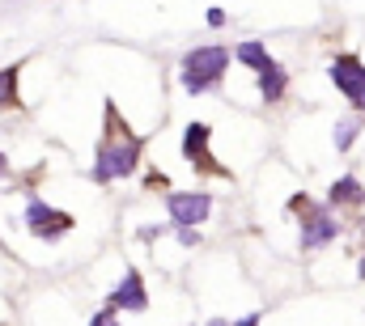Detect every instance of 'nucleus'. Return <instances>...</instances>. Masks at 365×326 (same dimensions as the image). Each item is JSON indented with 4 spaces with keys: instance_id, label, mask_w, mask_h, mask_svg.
Instances as JSON below:
<instances>
[{
    "instance_id": "obj_5",
    "label": "nucleus",
    "mask_w": 365,
    "mask_h": 326,
    "mask_svg": "<svg viewBox=\"0 0 365 326\" xmlns=\"http://www.w3.org/2000/svg\"><path fill=\"white\" fill-rule=\"evenodd\" d=\"M166 221L175 229H200L208 216H212V195L208 191H166Z\"/></svg>"
},
{
    "instance_id": "obj_17",
    "label": "nucleus",
    "mask_w": 365,
    "mask_h": 326,
    "mask_svg": "<svg viewBox=\"0 0 365 326\" xmlns=\"http://www.w3.org/2000/svg\"><path fill=\"white\" fill-rule=\"evenodd\" d=\"M179 246H200V229H175Z\"/></svg>"
},
{
    "instance_id": "obj_1",
    "label": "nucleus",
    "mask_w": 365,
    "mask_h": 326,
    "mask_svg": "<svg viewBox=\"0 0 365 326\" xmlns=\"http://www.w3.org/2000/svg\"><path fill=\"white\" fill-rule=\"evenodd\" d=\"M140 153H145V136H136L132 127H123L119 123V136H102V144H98V153H93V169L90 178L98 186H110V182H119V178H132L136 169H140Z\"/></svg>"
},
{
    "instance_id": "obj_15",
    "label": "nucleus",
    "mask_w": 365,
    "mask_h": 326,
    "mask_svg": "<svg viewBox=\"0 0 365 326\" xmlns=\"http://www.w3.org/2000/svg\"><path fill=\"white\" fill-rule=\"evenodd\" d=\"M86 326H123V322H119V314H115L110 305H102V310H98V314H93Z\"/></svg>"
},
{
    "instance_id": "obj_4",
    "label": "nucleus",
    "mask_w": 365,
    "mask_h": 326,
    "mask_svg": "<svg viewBox=\"0 0 365 326\" xmlns=\"http://www.w3.org/2000/svg\"><path fill=\"white\" fill-rule=\"evenodd\" d=\"M21 221H26L30 238H38V242H60L64 233H73V229H77V216H73V212H64V208H56V204H47L43 195H30V199H26Z\"/></svg>"
},
{
    "instance_id": "obj_19",
    "label": "nucleus",
    "mask_w": 365,
    "mask_h": 326,
    "mask_svg": "<svg viewBox=\"0 0 365 326\" xmlns=\"http://www.w3.org/2000/svg\"><path fill=\"white\" fill-rule=\"evenodd\" d=\"M357 275H361V280H365V254H361V258H357Z\"/></svg>"
},
{
    "instance_id": "obj_6",
    "label": "nucleus",
    "mask_w": 365,
    "mask_h": 326,
    "mask_svg": "<svg viewBox=\"0 0 365 326\" xmlns=\"http://www.w3.org/2000/svg\"><path fill=\"white\" fill-rule=\"evenodd\" d=\"M208 144H212V127H208V123H200V119H195V123H187V127H182V157L195 165V169H204V174L230 178V169L212 157V149H208Z\"/></svg>"
},
{
    "instance_id": "obj_11",
    "label": "nucleus",
    "mask_w": 365,
    "mask_h": 326,
    "mask_svg": "<svg viewBox=\"0 0 365 326\" xmlns=\"http://www.w3.org/2000/svg\"><path fill=\"white\" fill-rule=\"evenodd\" d=\"M21 60L0 68V110H17L21 106Z\"/></svg>"
},
{
    "instance_id": "obj_9",
    "label": "nucleus",
    "mask_w": 365,
    "mask_h": 326,
    "mask_svg": "<svg viewBox=\"0 0 365 326\" xmlns=\"http://www.w3.org/2000/svg\"><path fill=\"white\" fill-rule=\"evenodd\" d=\"M327 204H331V208H361L365 204V182L357 174H340V178L327 186Z\"/></svg>"
},
{
    "instance_id": "obj_18",
    "label": "nucleus",
    "mask_w": 365,
    "mask_h": 326,
    "mask_svg": "<svg viewBox=\"0 0 365 326\" xmlns=\"http://www.w3.org/2000/svg\"><path fill=\"white\" fill-rule=\"evenodd\" d=\"M0 182H9V157L0 153Z\"/></svg>"
},
{
    "instance_id": "obj_7",
    "label": "nucleus",
    "mask_w": 365,
    "mask_h": 326,
    "mask_svg": "<svg viewBox=\"0 0 365 326\" xmlns=\"http://www.w3.org/2000/svg\"><path fill=\"white\" fill-rule=\"evenodd\" d=\"M327 77H331V85L344 93V102H349L357 115H365V64L361 60H357V56H336L331 68H327Z\"/></svg>"
},
{
    "instance_id": "obj_3",
    "label": "nucleus",
    "mask_w": 365,
    "mask_h": 326,
    "mask_svg": "<svg viewBox=\"0 0 365 326\" xmlns=\"http://www.w3.org/2000/svg\"><path fill=\"white\" fill-rule=\"evenodd\" d=\"M289 212L302 216V229H297V246L310 254V250H323L340 238V221L331 212V204H314L310 195H293L289 199Z\"/></svg>"
},
{
    "instance_id": "obj_13",
    "label": "nucleus",
    "mask_w": 365,
    "mask_h": 326,
    "mask_svg": "<svg viewBox=\"0 0 365 326\" xmlns=\"http://www.w3.org/2000/svg\"><path fill=\"white\" fill-rule=\"evenodd\" d=\"M365 132V119L353 110V115H344V119H336V132H331V144H336V153H349L353 144H357V136Z\"/></svg>"
},
{
    "instance_id": "obj_14",
    "label": "nucleus",
    "mask_w": 365,
    "mask_h": 326,
    "mask_svg": "<svg viewBox=\"0 0 365 326\" xmlns=\"http://www.w3.org/2000/svg\"><path fill=\"white\" fill-rule=\"evenodd\" d=\"M264 322V314L255 310V314H242V318H212V322H204V326H259Z\"/></svg>"
},
{
    "instance_id": "obj_10",
    "label": "nucleus",
    "mask_w": 365,
    "mask_h": 326,
    "mask_svg": "<svg viewBox=\"0 0 365 326\" xmlns=\"http://www.w3.org/2000/svg\"><path fill=\"white\" fill-rule=\"evenodd\" d=\"M234 60H238V64H242V68H251V73H255V77H259V73H264V68H272V64H276L272 56H268V47H264V43H259V38H242V43H238V47H234Z\"/></svg>"
},
{
    "instance_id": "obj_2",
    "label": "nucleus",
    "mask_w": 365,
    "mask_h": 326,
    "mask_svg": "<svg viewBox=\"0 0 365 326\" xmlns=\"http://www.w3.org/2000/svg\"><path fill=\"white\" fill-rule=\"evenodd\" d=\"M230 60H234V51H230V47H221V43H200V47H191V51L182 56V64H179L182 93H191V98L212 93L217 85L225 81Z\"/></svg>"
},
{
    "instance_id": "obj_12",
    "label": "nucleus",
    "mask_w": 365,
    "mask_h": 326,
    "mask_svg": "<svg viewBox=\"0 0 365 326\" xmlns=\"http://www.w3.org/2000/svg\"><path fill=\"white\" fill-rule=\"evenodd\" d=\"M255 85H259V98H264L268 106H276V102L289 93V73H284V64H272V68H264V73L255 77Z\"/></svg>"
},
{
    "instance_id": "obj_8",
    "label": "nucleus",
    "mask_w": 365,
    "mask_h": 326,
    "mask_svg": "<svg viewBox=\"0 0 365 326\" xmlns=\"http://www.w3.org/2000/svg\"><path fill=\"white\" fill-rule=\"evenodd\" d=\"M106 305H110L115 314H145V310H149V288H145V275H140L136 267H128V271L119 275V284L106 293Z\"/></svg>"
},
{
    "instance_id": "obj_16",
    "label": "nucleus",
    "mask_w": 365,
    "mask_h": 326,
    "mask_svg": "<svg viewBox=\"0 0 365 326\" xmlns=\"http://www.w3.org/2000/svg\"><path fill=\"white\" fill-rule=\"evenodd\" d=\"M204 21H208L212 30H221V26H225L230 17H225V9H208V13H204Z\"/></svg>"
}]
</instances>
